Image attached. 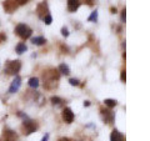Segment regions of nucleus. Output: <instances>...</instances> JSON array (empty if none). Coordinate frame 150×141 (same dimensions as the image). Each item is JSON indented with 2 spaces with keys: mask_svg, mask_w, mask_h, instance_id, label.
I'll return each instance as SVG.
<instances>
[{
  "mask_svg": "<svg viewBox=\"0 0 150 141\" xmlns=\"http://www.w3.org/2000/svg\"><path fill=\"white\" fill-rule=\"evenodd\" d=\"M60 79V74L56 69H49L43 73V81H44V87L46 90H53L58 86Z\"/></svg>",
  "mask_w": 150,
  "mask_h": 141,
  "instance_id": "1",
  "label": "nucleus"
},
{
  "mask_svg": "<svg viewBox=\"0 0 150 141\" xmlns=\"http://www.w3.org/2000/svg\"><path fill=\"white\" fill-rule=\"evenodd\" d=\"M21 69V63L19 60H8L5 64V73L8 75H16Z\"/></svg>",
  "mask_w": 150,
  "mask_h": 141,
  "instance_id": "2",
  "label": "nucleus"
},
{
  "mask_svg": "<svg viewBox=\"0 0 150 141\" xmlns=\"http://www.w3.org/2000/svg\"><path fill=\"white\" fill-rule=\"evenodd\" d=\"M15 32H16L18 36L21 37V39H28V37L31 36L33 30L25 24H18L15 27Z\"/></svg>",
  "mask_w": 150,
  "mask_h": 141,
  "instance_id": "3",
  "label": "nucleus"
},
{
  "mask_svg": "<svg viewBox=\"0 0 150 141\" xmlns=\"http://www.w3.org/2000/svg\"><path fill=\"white\" fill-rule=\"evenodd\" d=\"M23 126H24V133L26 134V135H30V134H33L34 131L36 130V124L34 123L33 120H29V119H25L24 121H23Z\"/></svg>",
  "mask_w": 150,
  "mask_h": 141,
  "instance_id": "4",
  "label": "nucleus"
},
{
  "mask_svg": "<svg viewBox=\"0 0 150 141\" xmlns=\"http://www.w3.org/2000/svg\"><path fill=\"white\" fill-rule=\"evenodd\" d=\"M36 13H38V16H39L40 19H44V18L49 14L48 4H46L45 1L38 4V6H36Z\"/></svg>",
  "mask_w": 150,
  "mask_h": 141,
  "instance_id": "5",
  "label": "nucleus"
},
{
  "mask_svg": "<svg viewBox=\"0 0 150 141\" xmlns=\"http://www.w3.org/2000/svg\"><path fill=\"white\" fill-rule=\"evenodd\" d=\"M3 6H4V10H5L6 13L11 14V13H14L16 10L19 5L15 3V0H4Z\"/></svg>",
  "mask_w": 150,
  "mask_h": 141,
  "instance_id": "6",
  "label": "nucleus"
},
{
  "mask_svg": "<svg viewBox=\"0 0 150 141\" xmlns=\"http://www.w3.org/2000/svg\"><path fill=\"white\" fill-rule=\"evenodd\" d=\"M3 141H18L16 133L10 129H5L3 133Z\"/></svg>",
  "mask_w": 150,
  "mask_h": 141,
  "instance_id": "7",
  "label": "nucleus"
},
{
  "mask_svg": "<svg viewBox=\"0 0 150 141\" xmlns=\"http://www.w3.org/2000/svg\"><path fill=\"white\" fill-rule=\"evenodd\" d=\"M63 120L67 124H71L74 121V112L71 111L70 107H65L63 110Z\"/></svg>",
  "mask_w": 150,
  "mask_h": 141,
  "instance_id": "8",
  "label": "nucleus"
},
{
  "mask_svg": "<svg viewBox=\"0 0 150 141\" xmlns=\"http://www.w3.org/2000/svg\"><path fill=\"white\" fill-rule=\"evenodd\" d=\"M101 111V115H103V120H104V123L105 124H110L112 120H114V115H112V112L110 110H108V109H100Z\"/></svg>",
  "mask_w": 150,
  "mask_h": 141,
  "instance_id": "9",
  "label": "nucleus"
},
{
  "mask_svg": "<svg viewBox=\"0 0 150 141\" xmlns=\"http://www.w3.org/2000/svg\"><path fill=\"white\" fill-rule=\"evenodd\" d=\"M20 85H21V79L19 78V76H15V79H14V81L11 82L10 87H9V92H10V94L16 92V91L19 90V89H20Z\"/></svg>",
  "mask_w": 150,
  "mask_h": 141,
  "instance_id": "10",
  "label": "nucleus"
},
{
  "mask_svg": "<svg viewBox=\"0 0 150 141\" xmlns=\"http://www.w3.org/2000/svg\"><path fill=\"white\" fill-rule=\"evenodd\" d=\"M80 6V0H68V10L69 13H75Z\"/></svg>",
  "mask_w": 150,
  "mask_h": 141,
  "instance_id": "11",
  "label": "nucleus"
},
{
  "mask_svg": "<svg viewBox=\"0 0 150 141\" xmlns=\"http://www.w3.org/2000/svg\"><path fill=\"white\" fill-rule=\"evenodd\" d=\"M110 141H125V136L118 130H114L110 135Z\"/></svg>",
  "mask_w": 150,
  "mask_h": 141,
  "instance_id": "12",
  "label": "nucleus"
},
{
  "mask_svg": "<svg viewBox=\"0 0 150 141\" xmlns=\"http://www.w3.org/2000/svg\"><path fill=\"white\" fill-rule=\"evenodd\" d=\"M31 43L34 44V45H44L46 43V40H45V37L43 36H36V37H33L31 39Z\"/></svg>",
  "mask_w": 150,
  "mask_h": 141,
  "instance_id": "13",
  "label": "nucleus"
},
{
  "mask_svg": "<svg viewBox=\"0 0 150 141\" xmlns=\"http://www.w3.org/2000/svg\"><path fill=\"white\" fill-rule=\"evenodd\" d=\"M58 71H60V73L64 74V75H69L70 74V69H69V66H68L67 64H60Z\"/></svg>",
  "mask_w": 150,
  "mask_h": 141,
  "instance_id": "14",
  "label": "nucleus"
},
{
  "mask_svg": "<svg viewBox=\"0 0 150 141\" xmlns=\"http://www.w3.org/2000/svg\"><path fill=\"white\" fill-rule=\"evenodd\" d=\"M104 104L109 107V109H111V107H115L116 105H118V101L114 100V99H105L104 100Z\"/></svg>",
  "mask_w": 150,
  "mask_h": 141,
  "instance_id": "15",
  "label": "nucleus"
},
{
  "mask_svg": "<svg viewBox=\"0 0 150 141\" xmlns=\"http://www.w3.org/2000/svg\"><path fill=\"white\" fill-rule=\"evenodd\" d=\"M51 100V104L53 105H56V106H62L63 104H64V100L63 99H60V97H58V96H53L50 99Z\"/></svg>",
  "mask_w": 150,
  "mask_h": 141,
  "instance_id": "16",
  "label": "nucleus"
},
{
  "mask_svg": "<svg viewBox=\"0 0 150 141\" xmlns=\"http://www.w3.org/2000/svg\"><path fill=\"white\" fill-rule=\"evenodd\" d=\"M26 45L24 44V43H19L18 45H16V53L19 54V55H21L23 53H25L26 51Z\"/></svg>",
  "mask_w": 150,
  "mask_h": 141,
  "instance_id": "17",
  "label": "nucleus"
},
{
  "mask_svg": "<svg viewBox=\"0 0 150 141\" xmlns=\"http://www.w3.org/2000/svg\"><path fill=\"white\" fill-rule=\"evenodd\" d=\"M29 86L30 87H33V89H36L38 86H39V80H38L36 78H31V79H29Z\"/></svg>",
  "mask_w": 150,
  "mask_h": 141,
  "instance_id": "18",
  "label": "nucleus"
},
{
  "mask_svg": "<svg viewBox=\"0 0 150 141\" xmlns=\"http://www.w3.org/2000/svg\"><path fill=\"white\" fill-rule=\"evenodd\" d=\"M96 20H98V11L95 10V11H93V13L90 14V16L88 18V21L94 23V21H96Z\"/></svg>",
  "mask_w": 150,
  "mask_h": 141,
  "instance_id": "19",
  "label": "nucleus"
},
{
  "mask_svg": "<svg viewBox=\"0 0 150 141\" xmlns=\"http://www.w3.org/2000/svg\"><path fill=\"white\" fill-rule=\"evenodd\" d=\"M43 20H44V23H45L46 25H50V24H51V21H53V18H51L50 14H48V15H46V16L43 19Z\"/></svg>",
  "mask_w": 150,
  "mask_h": 141,
  "instance_id": "20",
  "label": "nucleus"
},
{
  "mask_svg": "<svg viewBox=\"0 0 150 141\" xmlns=\"http://www.w3.org/2000/svg\"><path fill=\"white\" fill-rule=\"evenodd\" d=\"M69 84H70V85H73V86H79V84H80V82H79L78 79H70Z\"/></svg>",
  "mask_w": 150,
  "mask_h": 141,
  "instance_id": "21",
  "label": "nucleus"
},
{
  "mask_svg": "<svg viewBox=\"0 0 150 141\" xmlns=\"http://www.w3.org/2000/svg\"><path fill=\"white\" fill-rule=\"evenodd\" d=\"M62 35L63 36H65V37H68L69 36V31H68V29H67V27H62Z\"/></svg>",
  "mask_w": 150,
  "mask_h": 141,
  "instance_id": "22",
  "label": "nucleus"
},
{
  "mask_svg": "<svg viewBox=\"0 0 150 141\" xmlns=\"http://www.w3.org/2000/svg\"><path fill=\"white\" fill-rule=\"evenodd\" d=\"M29 0H15V3L18 4V5H24V4H26Z\"/></svg>",
  "mask_w": 150,
  "mask_h": 141,
  "instance_id": "23",
  "label": "nucleus"
},
{
  "mask_svg": "<svg viewBox=\"0 0 150 141\" xmlns=\"http://www.w3.org/2000/svg\"><path fill=\"white\" fill-rule=\"evenodd\" d=\"M126 10H125V8L123 9V13H121V20H123L124 23H125V19H126V13H125Z\"/></svg>",
  "mask_w": 150,
  "mask_h": 141,
  "instance_id": "24",
  "label": "nucleus"
},
{
  "mask_svg": "<svg viewBox=\"0 0 150 141\" xmlns=\"http://www.w3.org/2000/svg\"><path fill=\"white\" fill-rule=\"evenodd\" d=\"M84 1H85L89 6H93V5H94V1H95V0H84Z\"/></svg>",
  "mask_w": 150,
  "mask_h": 141,
  "instance_id": "25",
  "label": "nucleus"
},
{
  "mask_svg": "<svg viewBox=\"0 0 150 141\" xmlns=\"http://www.w3.org/2000/svg\"><path fill=\"white\" fill-rule=\"evenodd\" d=\"M125 79H126V74H125V70H123L121 71V81L125 82Z\"/></svg>",
  "mask_w": 150,
  "mask_h": 141,
  "instance_id": "26",
  "label": "nucleus"
},
{
  "mask_svg": "<svg viewBox=\"0 0 150 141\" xmlns=\"http://www.w3.org/2000/svg\"><path fill=\"white\" fill-rule=\"evenodd\" d=\"M5 39H6L5 34H0V43H3V41H5Z\"/></svg>",
  "mask_w": 150,
  "mask_h": 141,
  "instance_id": "27",
  "label": "nucleus"
},
{
  "mask_svg": "<svg viewBox=\"0 0 150 141\" xmlns=\"http://www.w3.org/2000/svg\"><path fill=\"white\" fill-rule=\"evenodd\" d=\"M48 139H49V135H48V134H45V136L43 137V140H41V141H48Z\"/></svg>",
  "mask_w": 150,
  "mask_h": 141,
  "instance_id": "28",
  "label": "nucleus"
},
{
  "mask_svg": "<svg viewBox=\"0 0 150 141\" xmlns=\"http://www.w3.org/2000/svg\"><path fill=\"white\" fill-rule=\"evenodd\" d=\"M59 141H71L70 139H68V137H63V139H60Z\"/></svg>",
  "mask_w": 150,
  "mask_h": 141,
  "instance_id": "29",
  "label": "nucleus"
},
{
  "mask_svg": "<svg viewBox=\"0 0 150 141\" xmlns=\"http://www.w3.org/2000/svg\"><path fill=\"white\" fill-rule=\"evenodd\" d=\"M116 13V8H111V14H115Z\"/></svg>",
  "mask_w": 150,
  "mask_h": 141,
  "instance_id": "30",
  "label": "nucleus"
},
{
  "mask_svg": "<svg viewBox=\"0 0 150 141\" xmlns=\"http://www.w3.org/2000/svg\"><path fill=\"white\" fill-rule=\"evenodd\" d=\"M89 105H90V102H89V101H85V102H84V106H89Z\"/></svg>",
  "mask_w": 150,
  "mask_h": 141,
  "instance_id": "31",
  "label": "nucleus"
}]
</instances>
